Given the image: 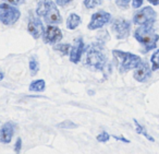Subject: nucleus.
I'll list each match as a JSON object with an SVG mask.
<instances>
[{"label": "nucleus", "mask_w": 159, "mask_h": 154, "mask_svg": "<svg viewBox=\"0 0 159 154\" xmlns=\"http://www.w3.org/2000/svg\"><path fill=\"white\" fill-rule=\"evenodd\" d=\"M147 1L152 6H159V0H147Z\"/></svg>", "instance_id": "c85d7f7f"}, {"label": "nucleus", "mask_w": 159, "mask_h": 154, "mask_svg": "<svg viewBox=\"0 0 159 154\" xmlns=\"http://www.w3.org/2000/svg\"><path fill=\"white\" fill-rule=\"evenodd\" d=\"M96 140H97L98 142L106 143L110 140V134H109L107 131H102L97 137H96Z\"/></svg>", "instance_id": "4be33fe9"}, {"label": "nucleus", "mask_w": 159, "mask_h": 154, "mask_svg": "<svg viewBox=\"0 0 159 154\" xmlns=\"http://www.w3.org/2000/svg\"><path fill=\"white\" fill-rule=\"evenodd\" d=\"M21 17V12L18 8L12 7L8 3L2 2L0 5V21L7 26L16 24Z\"/></svg>", "instance_id": "39448f33"}, {"label": "nucleus", "mask_w": 159, "mask_h": 154, "mask_svg": "<svg viewBox=\"0 0 159 154\" xmlns=\"http://www.w3.org/2000/svg\"><path fill=\"white\" fill-rule=\"evenodd\" d=\"M5 1H8L9 3L14 6H19V5H22L24 2V0H5Z\"/></svg>", "instance_id": "cd10ccee"}, {"label": "nucleus", "mask_w": 159, "mask_h": 154, "mask_svg": "<svg viewBox=\"0 0 159 154\" xmlns=\"http://www.w3.org/2000/svg\"><path fill=\"white\" fill-rule=\"evenodd\" d=\"M3 77H5V73L1 71V73H0V80H3Z\"/></svg>", "instance_id": "c756f323"}, {"label": "nucleus", "mask_w": 159, "mask_h": 154, "mask_svg": "<svg viewBox=\"0 0 159 154\" xmlns=\"http://www.w3.org/2000/svg\"><path fill=\"white\" fill-rule=\"evenodd\" d=\"M16 125L12 121H8V123H3L0 128V142L3 144H8L11 142L14 132H16Z\"/></svg>", "instance_id": "f8f14e48"}, {"label": "nucleus", "mask_w": 159, "mask_h": 154, "mask_svg": "<svg viewBox=\"0 0 159 154\" xmlns=\"http://www.w3.org/2000/svg\"><path fill=\"white\" fill-rule=\"evenodd\" d=\"M112 55L117 60L118 68L121 72L133 70L142 62L139 56L135 55V54H131L129 51H122L116 49V51H112Z\"/></svg>", "instance_id": "20e7f679"}, {"label": "nucleus", "mask_w": 159, "mask_h": 154, "mask_svg": "<svg viewBox=\"0 0 159 154\" xmlns=\"http://www.w3.org/2000/svg\"><path fill=\"white\" fill-rule=\"evenodd\" d=\"M144 0H132V6L135 9H139V7H142Z\"/></svg>", "instance_id": "a878e982"}, {"label": "nucleus", "mask_w": 159, "mask_h": 154, "mask_svg": "<svg viewBox=\"0 0 159 154\" xmlns=\"http://www.w3.org/2000/svg\"><path fill=\"white\" fill-rule=\"evenodd\" d=\"M57 127L61 128V129H75V128H77L79 126L75 123H73L72 120H64V121H62V123H58Z\"/></svg>", "instance_id": "aec40b11"}, {"label": "nucleus", "mask_w": 159, "mask_h": 154, "mask_svg": "<svg viewBox=\"0 0 159 154\" xmlns=\"http://www.w3.org/2000/svg\"><path fill=\"white\" fill-rule=\"evenodd\" d=\"M27 31L29 33L32 35V37L35 38V40H38L40 36L44 35V25H43V22L39 20V18L34 16H30L29 19V24H27Z\"/></svg>", "instance_id": "9d476101"}, {"label": "nucleus", "mask_w": 159, "mask_h": 154, "mask_svg": "<svg viewBox=\"0 0 159 154\" xmlns=\"http://www.w3.org/2000/svg\"><path fill=\"white\" fill-rule=\"evenodd\" d=\"M86 66L94 70H104L107 64V56L102 51V46L100 44L94 43L89 47L86 53Z\"/></svg>", "instance_id": "f03ea898"}, {"label": "nucleus", "mask_w": 159, "mask_h": 154, "mask_svg": "<svg viewBox=\"0 0 159 154\" xmlns=\"http://www.w3.org/2000/svg\"><path fill=\"white\" fill-rule=\"evenodd\" d=\"M152 69L149 67L148 62L142 61L136 68L134 69V73H133V78L139 82H146L149 80L150 75H152Z\"/></svg>", "instance_id": "9b49d317"}, {"label": "nucleus", "mask_w": 159, "mask_h": 154, "mask_svg": "<svg viewBox=\"0 0 159 154\" xmlns=\"http://www.w3.org/2000/svg\"><path fill=\"white\" fill-rule=\"evenodd\" d=\"M111 30L118 40H124L129 37L131 32V23L124 19H116L111 25Z\"/></svg>", "instance_id": "6e6552de"}, {"label": "nucleus", "mask_w": 159, "mask_h": 154, "mask_svg": "<svg viewBox=\"0 0 159 154\" xmlns=\"http://www.w3.org/2000/svg\"><path fill=\"white\" fill-rule=\"evenodd\" d=\"M30 70H31L32 77H35L38 73V70H39V64H38L37 59L34 56L31 57V59H30Z\"/></svg>", "instance_id": "a211bd4d"}, {"label": "nucleus", "mask_w": 159, "mask_h": 154, "mask_svg": "<svg viewBox=\"0 0 159 154\" xmlns=\"http://www.w3.org/2000/svg\"><path fill=\"white\" fill-rule=\"evenodd\" d=\"M134 37L142 46L144 47V51H149L155 49L157 46V42L159 40V35L155 33L152 27L139 26L134 32Z\"/></svg>", "instance_id": "7ed1b4c3"}, {"label": "nucleus", "mask_w": 159, "mask_h": 154, "mask_svg": "<svg viewBox=\"0 0 159 154\" xmlns=\"http://www.w3.org/2000/svg\"><path fill=\"white\" fill-rule=\"evenodd\" d=\"M111 20V14L108 13L106 11H97L96 13H94L91 18L89 25H87V29L91 30V31H95V30L102 29L106 24H108Z\"/></svg>", "instance_id": "0eeeda50"}, {"label": "nucleus", "mask_w": 159, "mask_h": 154, "mask_svg": "<svg viewBox=\"0 0 159 154\" xmlns=\"http://www.w3.org/2000/svg\"><path fill=\"white\" fill-rule=\"evenodd\" d=\"M130 1L131 0H116V2H117V6L121 9H126L130 5Z\"/></svg>", "instance_id": "5701e85b"}, {"label": "nucleus", "mask_w": 159, "mask_h": 154, "mask_svg": "<svg viewBox=\"0 0 159 154\" xmlns=\"http://www.w3.org/2000/svg\"><path fill=\"white\" fill-rule=\"evenodd\" d=\"M36 14L44 18L45 22L48 24H60L62 22L61 14L53 1L51 0H39L36 7Z\"/></svg>", "instance_id": "f257e3e1"}, {"label": "nucleus", "mask_w": 159, "mask_h": 154, "mask_svg": "<svg viewBox=\"0 0 159 154\" xmlns=\"http://www.w3.org/2000/svg\"><path fill=\"white\" fill-rule=\"evenodd\" d=\"M150 62H152V71L159 70V49H157V51L152 55V58H150Z\"/></svg>", "instance_id": "6ab92c4d"}, {"label": "nucleus", "mask_w": 159, "mask_h": 154, "mask_svg": "<svg viewBox=\"0 0 159 154\" xmlns=\"http://www.w3.org/2000/svg\"><path fill=\"white\" fill-rule=\"evenodd\" d=\"M133 123H134L135 125V129H136V132L139 134H142V136H144L146 139H147L148 141H150V142H155V139L154 137H152L149 133L147 132V130L145 129V128L143 127V126L141 125V123H139V121L136 120V119H133Z\"/></svg>", "instance_id": "dca6fc26"}, {"label": "nucleus", "mask_w": 159, "mask_h": 154, "mask_svg": "<svg viewBox=\"0 0 159 154\" xmlns=\"http://www.w3.org/2000/svg\"><path fill=\"white\" fill-rule=\"evenodd\" d=\"M43 40H44V43H46V44H48V45L57 44V43H59L60 41L62 40L61 30L58 26L48 24L46 29H45Z\"/></svg>", "instance_id": "1a4fd4ad"}, {"label": "nucleus", "mask_w": 159, "mask_h": 154, "mask_svg": "<svg viewBox=\"0 0 159 154\" xmlns=\"http://www.w3.org/2000/svg\"><path fill=\"white\" fill-rule=\"evenodd\" d=\"M81 22H82V19H81V17L79 14L71 13L68 17V19H66V29L73 31V30H75L81 24Z\"/></svg>", "instance_id": "4468645a"}, {"label": "nucleus", "mask_w": 159, "mask_h": 154, "mask_svg": "<svg viewBox=\"0 0 159 154\" xmlns=\"http://www.w3.org/2000/svg\"><path fill=\"white\" fill-rule=\"evenodd\" d=\"M83 2L87 9H94L102 3V0H83Z\"/></svg>", "instance_id": "412c9836"}, {"label": "nucleus", "mask_w": 159, "mask_h": 154, "mask_svg": "<svg viewBox=\"0 0 159 154\" xmlns=\"http://www.w3.org/2000/svg\"><path fill=\"white\" fill-rule=\"evenodd\" d=\"M53 49L59 51L62 56H66V55H70L72 46L70 44H68V43H64V44H57L56 46H53Z\"/></svg>", "instance_id": "f3484780"}, {"label": "nucleus", "mask_w": 159, "mask_h": 154, "mask_svg": "<svg viewBox=\"0 0 159 154\" xmlns=\"http://www.w3.org/2000/svg\"><path fill=\"white\" fill-rule=\"evenodd\" d=\"M85 49H86V47H85V44L82 38H79V40L75 41V44L72 46L71 53L69 55L70 56V61L73 62V64H77L81 60V57H82Z\"/></svg>", "instance_id": "ddd939ff"}, {"label": "nucleus", "mask_w": 159, "mask_h": 154, "mask_svg": "<svg viewBox=\"0 0 159 154\" xmlns=\"http://www.w3.org/2000/svg\"><path fill=\"white\" fill-rule=\"evenodd\" d=\"M72 1L73 0H56V3H57L58 6H60V7H64V6L72 2Z\"/></svg>", "instance_id": "393cba45"}, {"label": "nucleus", "mask_w": 159, "mask_h": 154, "mask_svg": "<svg viewBox=\"0 0 159 154\" xmlns=\"http://www.w3.org/2000/svg\"><path fill=\"white\" fill-rule=\"evenodd\" d=\"M21 150H22V139L18 138L16 141V144H14V152H16V154H20Z\"/></svg>", "instance_id": "b1692460"}, {"label": "nucleus", "mask_w": 159, "mask_h": 154, "mask_svg": "<svg viewBox=\"0 0 159 154\" xmlns=\"http://www.w3.org/2000/svg\"><path fill=\"white\" fill-rule=\"evenodd\" d=\"M46 88V82L43 79H38L33 81L29 86V90L31 92H43Z\"/></svg>", "instance_id": "2eb2a0df"}, {"label": "nucleus", "mask_w": 159, "mask_h": 154, "mask_svg": "<svg viewBox=\"0 0 159 154\" xmlns=\"http://www.w3.org/2000/svg\"><path fill=\"white\" fill-rule=\"evenodd\" d=\"M157 18V13L152 7H145L141 9L133 18V23L139 26L152 27Z\"/></svg>", "instance_id": "423d86ee"}, {"label": "nucleus", "mask_w": 159, "mask_h": 154, "mask_svg": "<svg viewBox=\"0 0 159 154\" xmlns=\"http://www.w3.org/2000/svg\"><path fill=\"white\" fill-rule=\"evenodd\" d=\"M112 138L117 141H121V142H124V143H130V140H128L126 138H124L123 136H112Z\"/></svg>", "instance_id": "bb28decb"}]
</instances>
